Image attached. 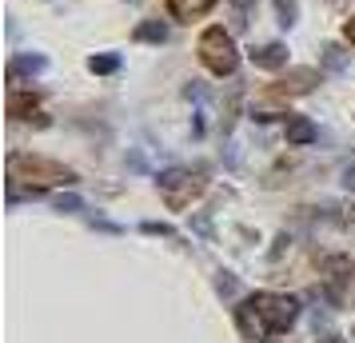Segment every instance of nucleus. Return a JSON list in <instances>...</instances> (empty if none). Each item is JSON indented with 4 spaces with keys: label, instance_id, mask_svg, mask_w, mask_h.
<instances>
[{
    "label": "nucleus",
    "instance_id": "nucleus-1",
    "mask_svg": "<svg viewBox=\"0 0 355 343\" xmlns=\"http://www.w3.org/2000/svg\"><path fill=\"white\" fill-rule=\"evenodd\" d=\"M8 176L12 180H28V184H76V172L64 168V164L56 160H44V156H20L12 152L8 156Z\"/></svg>",
    "mask_w": 355,
    "mask_h": 343
},
{
    "label": "nucleus",
    "instance_id": "nucleus-2",
    "mask_svg": "<svg viewBox=\"0 0 355 343\" xmlns=\"http://www.w3.org/2000/svg\"><path fill=\"white\" fill-rule=\"evenodd\" d=\"M200 60H204V68L216 72V76H232L236 64H240V49H236L232 33H224L220 24L208 28V33L200 36Z\"/></svg>",
    "mask_w": 355,
    "mask_h": 343
},
{
    "label": "nucleus",
    "instance_id": "nucleus-3",
    "mask_svg": "<svg viewBox=\"0 0 355 343\" xmlns=\"http://www.w3.org/2000/svg\"><path fill=\"white\" fill-rule=\"evenodd\" d=\"M160 192H164V204L172 208V212H184L188 204H192L204 188H208V180H204V172H188V168H168V172H160Z\"/></svg>",
    "mask_w": 355,
    "mask_h": 343
},
{
    "label": "nucleus",
    "instance_id": "nucleus-4",
    "mask_svg": "<svg viewBox=\"0 0 355 343\" xmlns=\"http://www.w3.org/2000/svg\"><path fill=\"white\" fill-rule=\"evenodd\" d=\"M252 304H256V315L263 324V331H288L295 324V315H300V304L291 295L259 292V295H252Z\"/></svg>",
    "mask_w": 355,
    "mask_h": 343
},
{
    "label": "nucleus",
    "instance_id": "nucleus-5",
    "mask_svg": "<svg viewBox=\"0 0 355 343\" xmlns=\"http://www.w3.org/2000/svg\"><path fill=\"white\" fill-rule=\"evenodd\" d=\"M315 84H320V72H315V68H291L284 80H275L272 96H304Z\"/></svg>",
    "mask_w": 355,
    "mask_h": 343
},
{
    "label": "nucleus",
    "instance_id": "nucleus-6",
    "mask_svg": "<svg viewBox=\"0 0 355 343\" xmlns=\"http://www.w3.org/2000/svg\"><path fill=\"white\" fill-rule=\"evenodd\" d=\"M323 276H327L331 295H336V299H343V288H347V283H352V276H355V263L347 260V256H331V260H323Z\"/></svg>",
    "mask_w": 355,
    "mask_h": 343
},
{
    "label": "nucleus",
    "instance_id": "nucleus-7",
    "mask_svg": "<svg viewBox=\"0 0 355 343\" xmlns=\"http://www.w3.org/2000/svg\"><path fill=\"white\" fill-rule=\"evenodd\" d=\"M44 68H49V60H44L40 52H20V56L8 60V80L17 84V76H36V72H44Z\"/></svg>",
    "mask_w": 355,
    "mask_h": 343
},
{
    "label": "nucleus",
    "instance_id": "nucleus-8",
    "mask_svg": "<svg viewBox=\"0 0 355 343\" xmlns=\"http://www.w3.org/2000/svg\"><path fill=\"white\" fill-rule=\"evenodd\" d=\"M252 64H256V68H268V72L284 68V64H288V44L272 40V44H263V49H252Z\"/></svg>",
    "mask_w": 355,
    "mask_h": 343
},
{
    "label": "nucleus",
    "instance_id": "nucleus-9",
    "mask_svg": "<svg viewBox=\"0 0 355 343\" xmlns=\"http://www.w3.org/2000/svg\"><path fill=\"white\" fill-rule=\"evenodd\" d=\"M320 64H323V72L343 76V72H347V64H352V52H343V44H323Z\"/></svg>",
    "mask_w": 355,
    "mask_h": 343
},
{
    "label": "nucleus",
    "instance_id": "nucleus-10",
    "mask_svg": "<svg viewBox=\"0 0 355 343\" xmlns=\"http://www.w3.org/2000/svg\"><path fill=\"white\" fill-rule=\"evenodd\" d=\"M315 140V124L307 116H288V144L291 148H304Z\"/></svg>",
    "mask_w": 355,
    "mask_h": 343
},
{
    "label": "nucleus",
    "instance_id": "nucleus-11",
    "mask_svg": "<svg viewBox=\"0 0 355 343\" xmlns=\"http://www.w3.org/2000/svg\"><path fill=\"white\" fill-rule=\"evenodd\" d=\"M36 112V92H8V116L12 120H28V116Z\"/></svg>",
    "mask_w": 355,
    "mask_h": 343
},
{
    "label": "nucleus",
    "instance_id": "nucleus-12",
    "mask_svg": "<svg viewBox=\"0 0 355 343\" xmlns=\"http://www.w3.org/2000/svg\"><path fill=\"white\" fill-rule=\"evenodd\" d=\"M211 4H216V0H172L168 8H172V17L176 20H196V17H204Z\"/></svg>",
    "mask_w": 355,
    "mask_h": 343
},
{
    "label": "nucleus",
    "instance_id": "nucleus-13",
    "mask_svg": "<svg viewBox=\"0 0 355 343\" xmlns=\"http://www.w3.org/2000/svg\"><path fill=\"white\" fill-rule=\"evenodd\" d=\"M136 40H140V44H164V40H168V24H164V20H144V24H136Z\"/></svg>",
    "mask_w": 355,
    "mask_h": 343
},
{
    "label": "nucleus",
    "instance_id": "nucleus-14",
    "mask_svg": "<svg viewBox=\"0 0 355 343\" xmlns=\"http://www.w3.org/2000/svg\"><path fill=\"white\" fill-rule=\"evenodd\" d=\"M240 96H243V88H240V80L227 88V104H224V132L236 124V112H240Z\"/></svg>",
    "mask_w": 355,
    "mask_h": 343
},
{
    "label": "nucleus",
    "instance_id": "nucleus-15",
    "mask_svg": "<svg viewBox=\"0 0 355 343\" xmlns=\"http://www.w3.org/2000/svg\"><path fill=\"white\" fill-rule=\"evenodd\" d=\"M240 327H243V335H248V340H256V331L263 327V324H259V315H256V304H252V299H248V304L240 308Z\"/></svg>",
    "mask_w": 355,
    "mask_h": 343
},
{
    "label": "nucleus",
    "instance_id": "nucleus-16",
    "mask_svg": "<svg viewBox=\"0 0 355 343\" xmlns=\"http://www.w3.org/2000/svg\"><path fill=\"white\" fill-rule=\"evenodd\" d=\"M116 68H120V56H116V52H104V56H92V60H88V72H96V76H108Z\"/></svg>",
    "mask_w": 355,
    "mask_h": 343
},
{
    "label": "nucleus",
    "instance_id": "nucleus-17",
    "mask_svg": "<svg viewBox=\"0 0 355 343\" xmlns=\"http://www.w3.org/2000/svg\"><path fill=\"white\" fill-rule=\"evenodd\" d=\"M275 17H279V28H291L300 20V4L295 0H275Z\"/></svg>",
    "mask_w": 355,
    "mask_h": 343
},
{
    "label": "nucleus",
    "instance_id": "nucleus-18",
    "mask_svg": "<svg viewBox=\"0 0 355 343\" xmlns=\"http://www.w3.org/2000/svg\"><path fill=\"white\" fill-rule=\"evenodd\" d=\"M216 292L224 295V299H232V295H236V276H232V272H220V276H216Z\"/></svg>",
    "mask_w": 355,
    "mask_h": 343
},
{
    "label": "nucleus",
    "instance_id": "nucleus-19",
    "mask_svg": "<svg viewBox=\"0 0 355 343\" xmlns=\"http://www.w3.org/2000/svg\"><path fill=\"white\" fill-rule=\"evenodd\" d=\"M84 204L76 196H56V212H80Z\"/></svg>",
    "mask_w": 355,
    "mask_h": 343
},
{
    "label": "nucleus",
    "instance_id": "nucleus-20",
    "mask_svg": "<svg viewBox=\"0 0 355 343\" xmlns=\"http://www.w3.org/2000/svg\"><path fill=\"white\" fill-rule=\"evenodd\" d=\"M184 96H188V100H204L208 92H204V84H200V80H192L188 88H184Z\"/></svg>",
    "mask_w": 355,
    "mask_h": 343
},
{
    "label": "nucleus",
    "instance_id": "nucleus-21",
    "mask_svg": "<svg viewBox=\"0 0 355 343\" xmlns=\"http://www.w3.org/2000/svg\"><path fill=\"white\" fill-rule=\"evenodd\" d=\"M192 224H196V231H200V236H211V220H208V216H204V212L196 216Z\"/></svg>",
    "mask_w": 355,
    "mask_h": 343
},
{
    "label": "nucleus",
    "instance_id": "nucleus-22",
    "mask_svg": "<svg viewBox=\"0 0 355 343\" xmlns=\"http://www.w3.org/2000/svg\"><path fill=\"white\" fill-rule=\"evenodd\" d=\"M343 188H355V164L347 168V172H343Z\"/></svg>",
    "mask_w": 355,
    "mask_h": 343
},
{
    "label": "nucleus",
    "instance_id": "nucleus-23",
    "mask_svg": "<svg viewBox=\"0 0 355 343\" xmlns=\"http://www.w3.org/2000/svg\"><path fill=\"white\" fill-rule=\"evenodd\" d=\"M343 33H347V40H352V44H355V17L347 20V24H343Z\"/></svg>",
    "mask_w": 355,
    "mask_h": 343
},
{
    "label": "nucleus",
    "instance_id": "nucleus-24",
    "mask_svg": "<svg viewBox=\"0 0 355 343\" xmlns=\"http://www.w3.org/2000/svg\"><path fill=\"white\" fill-rule=\"evenodd\" d=\"M256 0H232V8H252Z\"/></svg>",
    "mask_w": 355,
    "mask_h": 343
},
{
    "label": "nucleus",
    "instance_id": "nucleus-25",
    "mask_svg": "<svg viewBox=\"0 0 355 343\" xmlns=\"http://www.w3.org/2000/svg\"><path fill=\"white\" fill-rule=\"evenodd\" d=\"M323 343H343V340H339V335H327V340H323Z\"/></svg>",
    "mask_w": 355,
    "mask_h": 343
},
{
    "label": "nucleus",
    "instance_id": "nucleus-26",
    "mask_svg": "<svg viewBox=\"0 0 355 343\" xmlns=\"http://www.w3.org/2000/svg\"><path fill=\"white\" fill-rule=\"evenodd\" d=\"M331 4H343V0H331Z\"/></svg>",
    "mask_w": 355,
    "mask_h": 343
}]
</instances>
